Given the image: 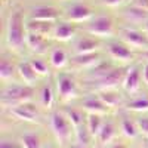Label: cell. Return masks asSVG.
<instances>
[{
	"instance_id": "6da1fadb",
	"label": "cell",
	"mask_w": 148,
	"mask_h": 148,
	"mask_svg": "<svg viewBox=\"0 0 148 148\" xmlns=\"http://www.w3.org/2000/svg\"><path fill=\"white\" fill-rule=\"evenodd\" d=\"M25 37L27 33L25 27H24V15L21 10H18L15 14H12L8 21V30H6L8 45L15 51H19L25 45Z\"/></svg>"
},
{
	"instance_id": "7a4b0ae2",
	"label": "cell",
	"mask_w": 148,
	"mask_h": 148,
	"mask_svg": "<svg viewBox=\"0 0 148 148\" xmlns=\"http://www.w3.org/2000/svg\"><path fill=\"white\" fill-rule=\"evenodd\" d=\"M126 73L127 71H125L123 68L105 71L102 74H98V76L95 79H92L89 83L99 90H113L119 84H123V80L126 77Z\"/></svg>"
},
{
	"instance_id": "3957f363",
	"label": "cell",
	"mask_w": 148,
	"mask_h": 148,
	"mask_svg": "<svg viewBox=\"0 0 148 148\" xmlns=\"http://www.w3.org/2000/svg\"><path fill=\"white\" fill-rule=\"evenodd\" d=\"M34 95L31 86H12L3 90L2 104L5 107H16L19 104L28 102Z\"/></svg>"
},
{
	"instance_id": "277c9868",
	"label": "cell",
	"mask_w": 148,
	"mask_h": 148,
	"mask_svg": "<svg viewBox=\"0 0 148 148\" xmlns=\"http://www.w3.org/2000/svg\"><path fill=\"white\" fill-rule=\"evenodd\" d=\"M71 123L70 120L67 119L65 114L62 113H53L51 116V127H52V132L55 135V138L64 144L68 141L70 138V133H71Z\"/></svg>"
},
{
	"instance_id": "5b68a950",
	"label": "cell",
	"mask_w": 148,
	"mask_h": 148,
	"mask_svg": "<svg viewBox=\"0 0 148 148\" xmlns=\"http://www.w3.org/2000/svg\"><path fill=\"white\" fill-rule=\"evenodd\" d=\"M86 30H88V33H90L92 36L111 37L113 33H114V25H113L111 18H108V16H98L89 24Z\"/></svg>"
},
{
	"instance_id": "8992f818",
	"label": "cell",
	"mask_w": 148,
	"mask_h": 148,
	"mask_svg": "<svg viewBox=\"0 0 148 148\" xmlns=\"http://www.w3.org/2000/svg\"><path fill=\"white\" fill-rule=\"evenodd\" d=\"M58 93H59V98H61V101H71L74 99V98L77 96V84L76 82H74L73 77L67 76V74H61V76L58 77Z\"/></svg>"
},
{
	"instance_id": "52a82bcc",
	"label": "cell",
	"mask_w": 148,
	"mask_h": 148,
	"mask_svg": "<svg viewBox=\"0 0 148 148\" xmlns=\"http://www.w3.org/2000/svg\"><path fill=\"white\" fill-rule=\"evenodd\" d=\"M10 113H12V116H15L18 120H22V121L36 123L39 120V111H37V108L30 102H24V104L14 107L10 110Z\"/></svg>"
},
{
	"instance_id": "ba28073f",
	"label": "cell",
	"mask_w": 148,
	"mask_h": 148,
	"mask_svg": "<svg viewBox=\"0 0 148 148\" xmlns=\"http://www.w3.org/2000/svg\"><path fill=\"white\" fill-rule=\"evenodd\" d=\"M121 40L125 42L126 45L129 46H133V47H139V49H144V51H148V37L145 34H142L141 31H136V30H123L121 31Z\"/></svg>"
},
{
	"instance_id": "9c48e42d",
	"label": "cell",
	"mask_w": 148,
	"mask_h": 148,
	"mask_svg": "<svg viewBox=\"0 0 148 148\" xmlns=\"http://www.w3.org/2000/svg\"><path fill=\"white\" fill-rule=\"evenodd\" d=\"M67 19L71 22H86L92 18V10L82 3H76L71 8H68L67 14H65Z\"/></svg>"
},
{
	"instance_id": "30bf717a",
	"label": "cell",
	"mask_w": 148,
	"mask_h": 148,
	"mask_svg": "<svg viewBox=\"0 0 148 148\" xmlns=\"http://www.w3.org/2000/svg\"><path fill=\"white\" fill-rule=\"evenodd\" d=\"M59 16V12L52 6H39L31 10L33 21H43V22H53Z\"/></svg>"
},
{
	"instance_id": "8fae6325",
	"label": "cell",
	"mask_w": 148,
	"mask_h": 148,
	"mask_svg": "<svg viewBox=\"0 0 148 148\" xmlns=\"http://www.w3.org/2000/svg\"><path fill=\"white\" fill-rule=\"evenodd\" d=\"M108 53L113 59L121 61V62H130L133 59V53L127 49L126 45H121V43H111L108 46Z\"/></svg>"
},
{
	"instance_id": "7c38bea8",
	"label": "cell",
	"mask_w": 148,
	"mask_h": 148,
	"mask_svg": "<svg viewBox=\"0 0 148 148\" xmlns=\"http://www.w3.org/2000/svg\"><path fill=\"white\" fill-rule=\"evenodd\" d=\"M139 84H141V73H139V70L135 68V67L127 70L126 77H125V80H123V88H125V90L129 92V93H135V92H138Z\"/></svg>"
},
{
	"instance_id": "4fadbf2b",
	"label": "cell",
	"mask_w": 148,
	"mask_h": 148,
	"mask_svg": "<svg viewBox=\"0 0 148 148\" xmlns=\"http://www.w3.org/2000/svg\"><path fill=\"white\" fill-rule=\"evenodd\" d=\"M82 105H83V110L88 111L89 114H105L107 113V107L98 96L96 98L90 96L88 99H84Z\"/></svg>"
},
{
	"instance_id": "5bb4252c",
	"label": "cell",
	"mask_w": 148,
	"mask_h": 148,
	"mask_svg": "<svg viewBox=\"0 0 148 148\" xmlns=\"http://www.w3.org/2000/svg\"><path fill=\"white\" fill-rule=\"evenodd\" d=\"M18 71H19V76L24 80V83H27V86H33L37 79H39V74L34 71V68L31 67L30 62H21L18 65Z\"/></svg>"
},
{
	"instance_id": "9a60e30c",
	"label": "cell",
	"mask_w": 148,
	"mask_h": 148,
	"mask_svg": "<svg viewBox=\"0 0 148 148\" xmlns=\"http://www.w3.org/2000/svg\"><path fill=\"white\" fill-rule=\"evenodd\" d=\"M25 45L31 49L33 52L42 53V52H45L46 42H45V37H43V36L28 31V33H27V37H25Z\"/></svg>"
},
{
	"instance_id": "2e32d148",
	"label": "cell",
	"mask_w": 148,
	"mask_h": 148,
	"mask_svg": "<svg viewBox=\"0 0 148 148\" xmlns=\"http://www.w3.org/2000/svg\"><path fill=\"white\" fill-rule=\"evenodd\" d=\"M74 33H76V30H74V27L71 25V24L62 22V24H59V25L55 27L53 37L59 42H68L74 37Z\"/></svg>"
},
{
	"instance_id": "e0dca14e",
	"label": "cell",
	"mask_w": 148,
	"mask_h": 148,
	"mask_svg": "<svg viewBox=\"0 0 148 148\" xmlns=\"http://www.w3.org/2000/svg\"><path fill=\"white\" fill-rule=\"evenodd\" d=\"M27 30L30 33L40 34L43 37H47L49 34H53L55 28H52V22H43V21H33L27 25Z\"/></svg>"
},
{
	"instance_id": "ac0fdd59",
	"label": "cell",
	"mask_w": 148,
	"mask_h": 148,
	"mask_svg": "<svg viewBox=\"0 0 148 148\" xmlns=\"http://www.w3.org/2000/svg\"><path fill=\"white\" fill-rule=\"evenodd\" d=\"M99 49V42L93 39H82L76 43V53L83 55V53H93Z\"/></svg>"
},
{
	"instance_id": "d6986e66",
	"label": "cell",
	"mask_w": 148,
	"mask_h": 148,
	"mask_svg": "<svg viewBox=\"0 0 148 148\" xmlns=\"http://www.w3.org/2000/svg\"><path fill=\"white\" fill-rule=\"evenodd\" d=\"M74 62H76L79 67H83V68H89V67H93V65H98L101 62L99 59V55L96 52L93 53H83V55H76L74 56Z\"/></svg>"
},
{
	"instance_id": "ffe728a7",
	"label": "cell",
	"mask_w": 148,
	"mask_h": 148,
	"mask_svg": "<svg viewBox=\"0 0 148 148\" xmlns=\"http://www.w3.org/2000/svg\"><path fill=\"white\" fill-rule=\"evenodd\" d=\"M98 98L104 102L105 107H111V108H116V107H120L123 99L121 96L116 92H111V90H101Z\"/></svg>"
},
{
	"instance_id": "44dd1931",
	"label": "cell",
	"mask_w": 148,
	"mask_h": 148,
	"mask_svg": "<svg viewBox=\"0 0 148 148\" xmlns=\"http://www.w3.org/2000/svg\"><path fill=\"white\" fill-rule=\"evenodd\" d=\"M99 116L101 114H89V117H88V129H89V132H90V135L93 138L99 135V132L104 126Z\"/></svg>"
},
{
	"instance_id": "7402d4cb",
	"label": "cell",
	"mask_w": 148,
	"mask_h": 148,
	"mask_svg": "<svg viewBox=\"0 0 148 148\" xmlns=\"http://www.w3.org/2000/svg\"><path fill=\"white\" fill-rule=\"evenodd\" d=\"M125 15H126L129 19H133V21H147V19H148V10L132 5L130 8L126 9Z\"/></svg>"
},
{
	"instance_id": "603a6c76",
	"label": "cell",
	"mask_w": 148,
	"mask_h": 148,
	"mask_svg": "<svg viewBox=\"0 0 148 148\" xmlns=\"http://www.w3.org/2000/svg\"><path fill=\"white\" fill-rule=\"evenodd\" d=\"M51 64L55 68H62L67 64V53L62 49H55L51 55Z\"/></svg>"
},
{
	"instance_id": "cb8c5ba5",
	"label": "cell",
	"mask_w": 148,
	"mask_h": 148,
	"mask_svg": "<svg viewBox=\"0 0 148 148\" xmlns=\"http://www.w3.org/2000/svg\"><path fill=\"white\" fill-rule=\"evenodd\" d=\"M113 138H114V126L111 125V123H107V125L102 126L99 135H98V139H99V142L102 145H105V144L111 142Z\"/></svg>"
},
{
	"instance_id": "d4e9b609",
	"label": "cell",
	"mask_w": 148,
	"mask_h": 148,
	"mask_svg": "<svg viewBox=\"0 0 148 148\" xmlns=\"http://www.w3.org/2000/svg\"><path fill=\"white\" fill-rule=\"evenodd\" d=\"M14 73H15V67L8 59H3L2 64H0V77H2V80H10L14 77Z\"/></svg>"
},
{
	"instance_id": "484cf974",
	"label": "cell",
	"mask_w": 148,
	"mask_h": 148,
	"mask_svg": "<svg viewBox=\"0 0 148 148\" xmlns=\"http://www.w3.org/2000/svg\"><path fill=\"white\" fill-rule=\"evenodd\" d=\"M21 141H22V147L24 148H40V139L34 133H25V135H22Z\"/></svg>"
},
{
	"instance_id": "4316f807",
	"label": "cell",
	"mask_w": 148,
	"mask_h": 148,
	"mask_svg": "<svg viewBox=\"0 0 148 148\" xmlns=\"http://www.w3.org/2000/svg\"><path fill=\"white\" fill-rule=\"evenodd\" d=\"M65 116H67V119L70 120V123L73 125V127H74V129H77V127H80V126H82V123H83V117H82V114H80V111L67 108V110H65Z\"/></svg>"
},
{
	"instance_id": "83f0119b",
	"label": "cell",
	"mask_w": 148,
	"mask_h": 148,
	"mask_svg": "<svg viewBox=\"0 0 148 148\" xmlns=\"http://www.w3.org/2000/svg\"><path fill=\"white\" fill-rule=\"evenodd\" d=\"M127 110L136 111V113H144V111H148V99H147V98L135 99V101H132V102L127 104Z\"/></svg>"
},
{
	"instance_id": "f1b7e54d",
	"label": "cell",
	"mask_w": 148,
	"mask_h": 148,
	"mask_svg": "<svg viewBox=\"0 0 148 148\" xmlns=\"http://www.w3.org/2000/svg\"><path fill=\"white\" fill-rule=\"evenodd\" d=\"M76 136H77V142H79V145L86 147L92 135H90V132H89V129H88V127L80 126V127H77V129H76Z\"/></svg>"
},
{
	"instance_id": "f546056e",
	"label": "cell",
	"mask_w": 148,
	"mask_h": 148,
	"mask_svg": "<svg viewBox=\"0 0 148 148\" xmlns=\"http://www.w3.org/2000/svg\"><path fill=\"white\" fill-rule=\"evenodd\" d=\"M121 130L127 138H136V135H138V126H135L127 119H125L121 121Z\"/></svg>"
},
{
	"instance_id": "4dcf8cb0",
	"label": "cell",
	"mask_w": 148,
	"mask_h": 148,
	"mask_svg": "<svg viewBox=\"0 0 148 148\" xmlns=\"http://www.w3.org/2000/svg\"><path fill=\"white\" fill-rule=\"evenodd\" d=\"M42 104L46 108H52V104H53V92H52V89L49 88V86L43 88V90H42Z\"/></svg>"
},
{
	"instance_id": "1f68e13d",
	"label": "cell",
	"mask_w": 148,
	"mask_h": 148,
	"mask_svg": "<svg viewBox=\"0 0 148 148\" xmlns=\"http://www.w3.org/2000/svg\"><path fill=\"white\" fill-rule=\"evenodd\" d=\"M30 64H31V67L34 68V71L39 74V76H46V74L49 73L47 65L43 62V61H40V59H31Z\"/></svg>"
},
{
	"instance_id": "d6a6232c",
	"label": "cell",
	"mask_w": 148,
	"mask_h": 148,
	"mask_svg": "<svg viewBox=\"0 0 148 148\" xmlns=\"http://www.w3.org/2000/svg\"><path fill=\"white\" fill-rule=\"evenodd\" d=\"M136 126H138V130L145 135V136H148V117H144V119H139L138 123H136Z\"/></svg>"
},
{
	"instance_id": "836d02e7",
	"label": "cell",
	"mask_w": 148,
	"mask_h": 148,
	"mask_svg": "<svg viewBox=\"0 0 148 148\" xmlns=\"http://www.w3.org/2000/svg\"><path fill=\"white\" fill-rule=\"evenodd\" d=\"M133 6H138V8H142V9L148 10V0H135Z\"/></svg>"
},
{
	"instance_id": "e575fe53",
	"label": "cell",
	"mask_w": 148,
	"mask_h": 148,
	"mask_svg": "<svg viewBox=\"0 0 148 148\" xmlns=\"http://www.w3.org/2000/svg\"><path fill=\"white\" fill-rule=\"evenodd\" d=\"M0 148H21V145L14 144V142H9V141H2V144H0Z\"/></svg>"
},
{
	"instance_id": "d590c367",
	"label": "cell",
	"mask_w": 148,
	"mask_h": 148,
	"mask_svg": "<svg viewBox=\"0 0 148 148\" xmlns=\"http://www.w3.org/2000/svg\"><path fill=\"white\" fill-rule=\"evenodd\" d=\"M102 3L107 5V6H111V8H114V6H119L123 3V0H102Z\"/></svg>"
},
{
	"instance_id": "8d00e7d4",
	"label": "cell",
	"mask_w": 148,
	"mask_h": 148,
	"mask_svg": "<svg viewBox=\"0 0 148 148\" xmlns=\"http://www.w3.org/2000/svg\"><path fill=\"white\" fill-rule=\"evenodd\" d=\"M142 79L145 83H148V64H145L144 67V71H142Z\"/></svg>"
},
{
	"instance_id": "74e56055",
	"label": "cell",
	"mask_w": 148,
	"mask_h": 148,
	"mask_svg": "<svg viewBox=\"0 0 148 148\" xmlns=\"http://www.w3.org/2000/svg\"><path fill=\"white\" fill-rule=\"evenodd\" d=\"M142 56H144V58H145V59L148 61V51H145V52L142 53Z\"/></svg>"
},
{
	"instance_id": "f35d334b",
	"label": "cell",
	"mask_w": 148,
	"mask_h": 148,
	"mask_svg": "<svg viewBox=\"0 0 148 148\" xmlns=\"http://www.w3.org/2000/svg\"><path fill=\"white\" fill-rule=\"evenodd\" d=\"M145 31H147V33H148V19H147V21H145Z\"/></svg>"
},
{
	"instance_id": "ab89813d",
	"label": "cell",
	"mask_w": 148,
	"mask_h": 148,
	"mask_svg": "<svg viewBox=\"0 0 148 148\" xmlns=\"http://www.w3.org/2000/svg\"><path fill=\"white\" fill-rule=\"evenodd\" d=\"M74 148H86V147H82V145H79V147H74Z\"/></svg>"
},
{
	"instance_id": "60d3db41",
	"label": "cell",
	"mask_w": 148,
	"mask_h": 148,
	"mask_svg": "<svg viewBox=\"0 0 148 148\" xmlns=\"http://www.w3.org/2000/svg\"><path fill=\"white\" fill-rule=\"evenodd\" d=\"M147 147H148V144H147Z\"/></svg>"
}]
</instances>
